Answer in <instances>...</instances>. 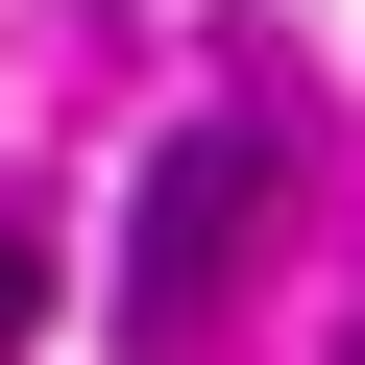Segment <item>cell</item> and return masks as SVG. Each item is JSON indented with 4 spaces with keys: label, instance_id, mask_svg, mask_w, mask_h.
<instances>
[{
    "label": "cell",
    "instance_id": "1",
    "mask_svg": "<svg viewBox=\"0 0 365 365\" xmlns=\"http://www.w3.org/2000/svg\"><path fill=\"white\" fill-rule=\"evenodd\" d=\"M244 220H268V122H195V146L146 170V244H122V317H146V341H195V317H220V268H244Z\"/></svg>",
    "mask_w": 365,
    "mask_h": 365
},
{
    "label": "cell",
    "instance_id": "2",
    "mask_svg": "<svg viewBox=\"0 0 365 365\" xmlns=\"http://www.w3.org/2000/svg\"><path fill=\"white\" fill-rule=\"evenodd\" d=\"M0 341H49V220L0 195Z\"/></svg>",
    "mask_w": 365,
    "mask_h": 365
}]
</instances>
